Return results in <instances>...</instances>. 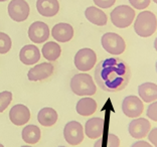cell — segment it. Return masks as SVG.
I'll use <instances>...</instances> for the list:
<instances>
[{"instance_id": "1", "label": "cell", "mask_w": 157, "mask_h": 147, "mask_svg": "<svg viewBox=\"0 0 157 147\" xmlns=\"http://www.w3.org/2000/svg\"><path fill=\"white\" fill-rule=\"evenodd\" d=\"M131 71L126 62L118 58L101 60L96 67L95 81L103 91L117 93L127 87Z\"/></svg>"}, {"instance_id": "2", "label": "cell", "mask_w": 157, "mask_h": 147, "mask_svg": "<svg viewBox=\"0 0 157 147\" xmlns=\"http://www.w3.org/2000/svg\"><path fill=\"white\" fill-rule=\"evenodd\" d=\"M157 29V17L151 11H142L134 21V30L140 37H150Z\"/></svg>"}, {"instance_id": "3", "label": "cell", "mask_w": 157, "mask_h": 147, "mask_svg": "<svg viewBox=\"0 0 157 147\" xmlns=\"http://www.w3.org/2000/svg\"><path fill=\"white\" fill-rule=\"evenodd\" d=\"M70 87L74 94L80 97L93 96L97 92V87H96L95 82L93 81V78L86 73L75 75L71 79Z\"/></svg>"}, {"instance_id": "4", "label": "cell", "mask_w": 157, "mask_h": 147, "mask_svg": "<svg viewBox=\"0 0 157 147\" xmlns=\"http://www.w3.org/2000/svg\"><path fill=\"white\" fill-rule=\"evenodd\" d=\"M135 10L129 5H119L114 8L110 17L112 23L118 28L129 27L135 19Z\"/></svg>"}, {"instance_id": "5", "label": "cell", "mask_w": 157, "mask_h": 147, "mask_svg": "<svg viewBox=\"0 0 157 147\" xmlns=\"http://www.w3.org/2000/svg\"><path fill=\"white\" fill-rule=\"evenodd\" d=\"M101 44L105 51L113 56H120L126 49V42L121 35L115 32H106L102 35Z\"/></svg>"}, {"instance_id": "6", "label": "cell", "mask_w": 157, "mask_h": 147, "mask_svg": "<svg viewBox=\"0 0 157 147\" xmlns=\"http://www.w3.org/2000/svg\"><path fill=\"white\" fill-rule=\"evenodd\" d=\"M97 63V55L92 48H84L78 51L74 59L75 67L80 72H89Z\"/></svg>"}, {"instance_id": "7", "label": "cell", "mask_w": 157, "mask_h": 147, "mask_svg": "<svg viewBox=\"0 0 157 147\" xmlns=\"http://www.w3.org/2000/svg\"><path fill=\"white\" fill-rule=\"evenodd\" d=\"M84 128L78 121H70L63 128V137L66 141L72 146L81 144L84 140Z\"/></svg>"}, {"instance_id": "8", "label": "cell", "mask_w": 157, "mask_h": 147, "mask_svg": "<svg viewBox=\"0 0 157 147\" xmlns=\"http://www.w3.org/2000/svg\"><path fill=\"white\" fill-rule=\"evenodd\" d=\"M8 15L15 22H22L27 19L30 12V7L25 0H11L9 2Z\"/></svg>"}, {"instance_id": "9", "label": "cell", "mask_w": 157, "mask_h": 147, "mask_svg": "<svg viewBox=\"0 0 157 147\" xmlns=\"http://www.w3.org/2000/svg\"><path fill=\"white\" fill-rule=\"evenodd\" d=\"M143 101L137 96H127L122 102L123 113L129 118H138L143 113Z\"/></svg>"}, {"instance_id": "10", "label": "cell", "mask_w": 157, "mask_h": 147, "mask_svg": "<svg viewBox=\"0 0 157 147\" xmlns=\"http://www.w3.org/2000/svg\"><path fill=\"white\" fill-rule=\"evenodd\" d=\"M51 34L49 27L44 21H34L28 28V37L34 44H42Z\"/></svg>"}, {"instance_id": "11", "label": "cell", "mask_w": 157, "mask_h": 147, "mask_svg": "<svg viewBox=\"0 0 157 147\" xmlns=\"http://www.w3.org/2000/svg\"><path fill=\"white\" fill-rule=\"evenodd\" d=\"M151 130V124L145 118H134L129 123L128 126V132L131 135V137L135 139H143L147 137L149 131Z\"/></svg>"}, {"instance_id": "12", "label": "cell", "mask_w": 157, "mask_h": 147, "mask_svg": "<svg viewBox=\"0 0 157 147\" xmlns=\"http://www.w3.org/2000/svg\"><path fill=\"white\" fill-rule=\"evenodd\" d=\"M55 68L53 64L51 63H40L38 64H35L33 68L28 71L27 78L31 82H37V81H44L52 76Z\"/></svg>"}, {"instance_id": "13", "label": "cell", "mask_w": 157, "mask_h": 147, "mask_svg": "<svg viewBox=\"0 0 157 147\" xmlns=\"http://www.w3.org/2000/svg\"><path fill=\"white\" fill-rule=\"evenodd\" d=\"M9 119L16 126H22L30 119V110L23 104L14 105L9 111Z\"/></svg>"}, {"instance_id": "14", "label": "cell", "mask_w": 157, "mask_h": 147, "mask_svg": "<svg viewBox=\"0 0 157 147\" xmlns=\"http://www.w3.org/2000/svg\"><path fill=\"white\" fill-rule=\"evenodd\" d=\"M74 27L70 23H56L52 29V35L59 42H67L74 37Z\"/></svg>"}, {"instance_id": "15", "label": "cell", "mask_w": 157, "mask_h": 147, "mask_svg": "<svg viewBox=\"0 0 157 147\" xmlns=\"http://www.w3.org/2000/svg\"><path fill=\"white\" fill-rule=\"evenodd\" d=\"M85 133L90 139H98L104 134V119L93 117L86 122Z\"/></svg>"}, {"instance_id": "16", "label": "cell", "mask_w": 157, "mask_h": 147, "mask_svg": "<svg viewBox=\"0 0 157 147\" xmlns=\"http://www.w3.org/2000/svg\"><path fill=\"white\" fill-rule=\"evenodd\" d=\"M40 59V52L36 45L26 44L19 52V60L25 66L35 64Z\"/></svg>"}, {"instance_id": "17", "label": "cell", "mask_w": 157, "mask_h": 147, "mask_svg": "<svg viewBox=\"0 0 157 147\" xmlns=\"http://www.w3.org/2000/svg\"><path fill=\"white\" fill-rule=\"evenodd\" d=\"M37 12L44 17L56 16L59 11V3L58 0H37Z\"/></svg>"}, {"instance_id": "18", "label": "cell", "mask_w": 157, "mask_h": 147, "mask_svg": "<svg viewBox=\"0 0 157 147\" xmlns=\"http://www.w3.org/2000/svg\"><path fill=\"white\" fill-rule=\"evenodd\" d=\"M85 16L91 23L97 26H105L108 22V17L106 13L96 6H89L85 10Z\"/></svg>"}, {"instance_id": "19", "label": "cell", "mask_w": 157, "mask_h": 147, "mask_svg": "<svg viewBox=\"0 0 157 147\" xmlns=\"http://www.w3.org/2000/svg\"><path fill=\"white\" fill-rule=\"evenodd\" d=\"M138 94L143 102L152 103L157 100V85L151 82H146L138 87Z\"/></svg>"}, {"instance_id": "20", "label": "cell", "mask_w": 157, "mask_h": 147, "mask_svg": "<svg viewBox=\"0 0 157 147\" xmlns=\"http://www.w3.org/2000/svg\"><path fill=\"white\" fill-rule=\"evenodd\" d=\"M97 102L90 97H85L78 101L76 105V111L78 115L87 117L93 115L97 111Z\"/></svg>"}, {"instance_id": "21", "label": "cell", "mask_w": 157, "mask_h": 147, "mask_svg": "<svg viewBox=\"0 0 157 147\" xmlns=\"http://www.w3.org/2000/svg\"><path fill=\"white\" fill-rule=\"evenodd\" d=\"M59 115L55 109L51 108V107H45L39 110L37 114V121L39 124L44 127H52L53 126L56 121H58Z\"/></svg>"}, {"instance_id": "22", "label": "cell", "mask_w": 157, "mask_h": 147, "mask_svg": "<svg viewBox=\"0 0 157 147\" xmlns=\"http://www.w3.org/2000/svg\"><path fill=\"white\" fill-rule=\"evenodd\" d=\"M21 136H22V140L29 145L36 144V143L40 140L41 132L36 125L30 124L26 125L25 127L22 129L21 132Z\"/></svg>"}, {"instance_id": "23", "label": "cell", "mask_w": 157, "mask_h": 147, "mask_svg": "<svg viewBox=\"0 0 157 147\" xmlns=\"http://www.w3.org/2000/svg\"><path fill=\"white\" fill-rule=\"evenodd\" d=\"M41 52L44 58L48 60V62H55L62 55V48H60L58 42L48 41L42 46Z\"/></svg>"}, {"instance_id": "24", "label": "cell", "mask_w": 157, "mask_h": 147, "mask_svg": "<svg viewBox=\"0 0 157 147\" xmlns=\"http://www.w3.org/2000/svg\"><path fill=\"white\" fill-rule=\"evenodd\" d=\"M120 146V139L117 135L109 133L107 138H98L94 144V147H119Z\"/></svg>"}, {"instance_id": "25", "label": "cell", "mask_w": 157, "mask_h": 147, "mask_svg": "<svg viewBox=\"0 0 157 147\" xmlns=\"http://www.w3.org/2000/svg\"><path fill=\"white\" fill-rule=\"evenodd\" d=\"M12 48V41L8 34L0 31V55L7 53Z\"/></svg>"}, {"instance_id": "26", "label": "cell", "mask_w": 157, "mask_h": 147, "mask_svg": "<svg viewBox=\"0 0 157 147\" xmlns=\"http://www.w3.org/2000/svg\"><path fill=\"white\" fill-rule=\"evenodd\" d=\"M12 101V93L10 91H3L0 93V113L4 112Z\"/></svg>"}, {"instance_id": "27", "label": "cell", "mask_w": 157, "mask_h": 147, "mask_svg": "<svg viewBox=\"0 0 157 147\" xmlns=\"http://www.w3.org/2000/svg\"><path fill=\"white\" fill-rule=\"evenodd\" d=\"M131 6L135 9L143 10L150 5L151 0H128Z\"/></svg>"}, {"instance_id": "28", "label": "cell", "mask_w": 157, "mask_h": 147, "mask_svg": "<svg viewBox=\"0 0 157 147\" xmlns=\"http://www.w3.org/2000/svg\"><path fill=\"white\" fill-rule=\"evenodd\" d=\"M146 115H147V117L150 120L157 122V100L154 102H152L150 105L148 106Z\"/></svg>"}, {"instance_id": "29", "label": "cell", "mask_w": 157, "mask_h": 147, "mask_svg": "<svg viewBox=\"0 0 157 147\" xmlns=\"http://www.w3.org/2000/svg\"><path fill=\"white\" fill-rule=\"evenodd\" d=\"M94 3L97 5L99 8H103V9H107L112 7L115 4L116 0H93Z\"/></svg>"}, {"instance_id": "30", "label": "cell", "mask_w": 157, "mask_h": 147, "mask_svg": "<svg viewBox=\"0 0 157 147\" xmlns=\"http://www.w3.org/2000/svg\"><path fill=\"white\" fill-rule=\"evenodd\" d=\"M147 136H148L149 142H150L154 147H157V127L151 129V130L149 131Z\"/></svg>"}, {"instance_id": "31", "label": "cell", "mask_w": 157, "mask_h": 147, "mask_svg": "<svg viewBox=\"0 0 157 147\" xmlns=\"http://www.w3.org/2000/svg\"><path fill=\"white\" fill-rule=\"evenodd\" d=\"M131 147H154V146L151 145L150 143H148L147 141L138 140V141H136V142H134L133 144L131 145Z\"/></svg>"}, {"instance_id": "32", "label": "cell", "mask_w": 157, "mask_h": 147, "mask_svg": "<svg viewBox=\"0 0 157 147\" xmlns=\"http://www.w3.org/2000/svg\"><path fill=\"white\" fill-rule=\"evenodd\" d=\"M154 48H155V51L157 52V37L155 38V41H154Z\"/></svg>"}, {"instance_id": "33", "label": "cell", "mask_w": 157, "mask_h": 147, "mask_svg": "<svg viewBox=\"0 0 157 147\" xmlns=\"http://www.w3.org/2000/svg\"><path fill=\"white\" fill-rule=\"evenodd\" d=\"M21 147H33V146H29V145H24V146H21Z\"/></svg>"}, {"instance_id": "34", "label": "cell", "mask_w": 157, "mask_h": 147, "mask_svg": "<svg viewBox=\"0 0 157 147\" xmlns=\"http://www.w3.org/2000/svg\"><path fill=\"white\" fill-rule=\"evenodd\" d=\"M5 1H7V0H0V2H5Z\"/></svg>"}, {"instance_id": "35", "label": "cell", "mask_w": 157, "mask_h": 147, "mask_svg": "<svg viewBox=\"0 0 157 147\" xmlns=\"http://www.w3.org/2000/svg\"><path fill=\"white\" fill-rule=\"evenodd\" d=\"M153 2H154V3H156V4H157V0H153Z\"/></svg>"}, {"instance_id": "36", "label": "cell", "mask_w": 157, "mask_h": 147, "mask_svg": "<svg viewBox=\"0 0 157 147\" xmlns=\"http://www.w3.org/2000/svg\"><path fill=\"white\" fill-rule=\"evenodd\" d=\"M155 68H156V73H157V62H156V66H155Z\"/></svg>"}, {"instance_id": "37", "label": "cell", "mask_w": 157, "mask_h": 147, "mask_svg": "<svg viewBox=\"0 0 157 147\" xmlns=\"http://www.w3.org/2000/svg\"><path fill=\"white\" fill-rule=\"evenodd\" d=\"M0 147H4V145H2L1 143H0Z\"/></svg>"}, {"instance_id": "38", "label": "cell", "mask_w": 157, "mask_h": 147, "mask_svg": "<svg viewBox=\"0 0 157 147\" xmlns=\"http://www.w3.org/2000/svg\"><path fill=\"white\" fill-rule=\"evenodd\" d=\"M59 147H66V146H59Z\"/></svg>"}]
</instances>
